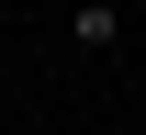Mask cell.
I'll list each match as a JSON object with an SVG mask.
<instances>
[{
  "label": "cell",
  "instance_id": "obj_1",
  "mask_svg": "<svg viewBox=\"0 0 146 135\" xmlns=\"http://www.w3.org/2000/svg\"><path fill=\"white\" fill-rule=\"evenodd\" d=\"M68 34H79V45H90V57H101V45L124 34V11H112V0H79V23H68Z\"/></svg>",
  "mask_w": 146,
  "mask_h": 135
}]
</instances>
